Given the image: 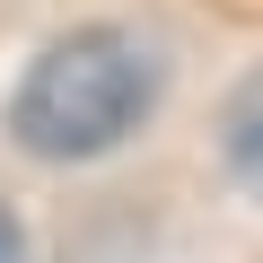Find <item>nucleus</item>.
Returning a JSON list of instances; mask_svg holds the SVG:
<instances>
[{
    "label": "nucleus",
    "instance_id": "f257e3e1",
    "mask_svg": "<svg viewBox=\"0 0 263 263\" xmlns=\"http://www.w3.org/2000/svg\"><path fill=\"white\" fill-rule=\"evenodd\" d=\"M149 97H158V70L123 27H70L27 62L9 97V132L27 158H97L123 132H141Z\"/></svg>",
    "mask_w": 263,
    "mask_h": 263
},
{
    "label": "nucleus",
    "instance_id": "f03ea898",
    "mask_svg": "<svg viewBox=\"0 0 263 263\" xmlns=\"http://www.w3.org/2000/svg\"><path fill=\"white\" fill-rule=\"evenodd\" d=\"M219 149H228V167H237V184L263 202V70L228 97V114H219Z\"/></svg>",
    "mask_w": 263,
    "mask_h": 263
},
{
    "label": "nucleus",
    "instance_id": "7ed1b4c3",
    "mask_svg": "<svg viewBox=\"0 0 263 263\" xmlns=\"http://www.w3.org/2000/svg\"><path fill=\"white\" fill-rule=\"evenodd\" d=\"M0 263H27V228H18L9 202H0Z\"/></svg>",
    "mask_w": 263,
    "mask_h": 263
}]
</instances>
